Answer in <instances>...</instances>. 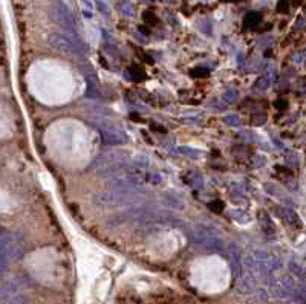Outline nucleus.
<instances>
[{"instance_id": "1", "label": "nucleus", "mask_w": 306, "mask_h": 304, "mask_svg": "<svg viewBox=\"0 0 306 304\" xmlns=\"http://www.w3.org/2000/svg\"><path fill=\"white\" fill-rule=\"evenodd\" d=\"M210 208L213 211H216V212H221L224 210V204H222V202H219V200H216V202H213V204H210Z\"/></svg>"}, {"instance_id": "2", "label": "nucleus", "mask_w": 306, "mask_h": 304, "mask_svg": "<svg viewBox=\"0 0 306 304\" xmlns=\"http://www.w3.org/2000/svg\"><path fill=\"white\" fill-rule=\"evenodd\" d=\"M276 106H277L279 109H285V107H286V103H285V101H277Z\"/></svg>"}]
</instances>
